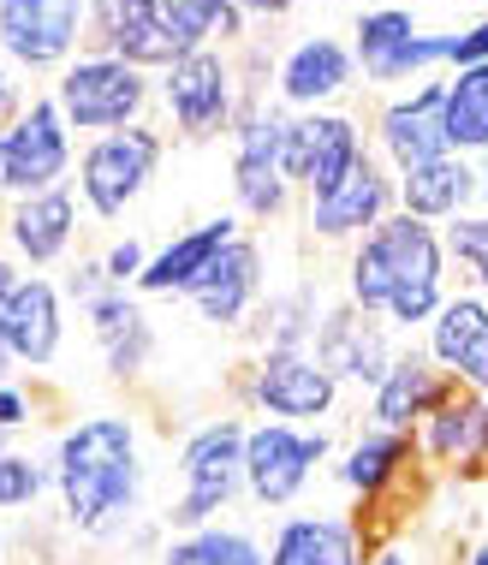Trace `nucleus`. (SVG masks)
<instances>
[{"label": "nucleus", "mask_w": 488, "mask_h": 565, "mask_svg": "<svg viewBox=\"0 0 488 565\" xmlns=\"http://www.w3.org/2000/svg\"><path fill=\"white\" fill-rule=\"evenodd\" d=\"M54 102H60V114H66V126L119 131V126H131V119L144 114L149 84H144V72L126 66L119 54H89V60H78V66H66Z\"/></svg>", "instance_id": "obj_5"}, {"label": "nucleus", "mask_w": 488, "mask_h": 565, "mask_svg": "<svg viewBox=\"0 0 488 565\" xmlns=\"http://www.w3.org/2000/svg\"><path fill=\"white\" fill-rule=\"evenodd\" d=\"M470 167L459 156H441V161H423V167H411V173L400 179V203H405V215H417V221H441V215H459V209L470 203Z\"/></svg>", "instance_id": "obj_26"}, {"label": "nucleus", "mask_w": 488, "mask_h": 565, "mask_svg": "<svg viewBox=\"0 0 488 565\" xmlns=\"http://www.w3.org/2000/svg\"><path fill=\"white\" fill-rule=\"evenodd\" d=\"M447 60L453 66H488V24H477V30H465V36H453L447 42Z\"/></svg>", "instance_id": "obj_33"}, {"label": "nucleus", "mask_w": 488, "mask_h": 565, "mask_svg": "<svg viewBox=\"0 0 488 565\" xmlns=\"http://www.w3.org/2000/svg\"><path fill=\"white\" fill-rule=\"evenodd\" d=\"M233 244V215H215L203 221L197 233L173 238L167 250L156 256V263L144 268V280H137V292H191L197 280H203L209 268H215V256Z\"/></svg>", "instance_id": "obj_21"}, {"label": "nucleus", "mask_w": 488, "mask_h": 565, "mask_svg": "<svg viewBox=\"0 0 488 565\" xmlns=\"http://www.w3.org/2000/svg\"><path fill=\"white\" fill-rule=\"evenodd\" d=\"M405 465H411V440L393 435V429H370V435L352 440V452H346V465H340V482L352 488V494L375 500L400 482Z\"/></svg>", "instance_id": "obj_27"}, {"label": "nucleus", "mask_w": 488, "mask_h": 565, "mask_svg": "<svg viewBox=\"0 0 488 565\" xmlns=\"http://www.w3.org/2000/svg\"><path fill=\"white\" fill-rule=\"evenodd\" d=\"M447 42L453 36H417L405 7H381V12H363L358 19V60L375 84H400L411 72L447 60Z\"/></svg>", "instance_id": "obj_11"}, {"label": "nucleus", "mask_w": 488, "mask_h": 565, "mask_svg": "<svg viewBox=\"0 0 488 565\" xmlns=\"http://www.w3.org/2000/svg\"><path fill=\"white\" fill-rule=\"evenodd\" d=\"M12 108V84H7V66H0V114Z\"/></svg>", "instance_id": "obj_38"}, {"label": "nucleus", "mask_w": 488, "mask_h": 565, "mask_svg": "<svg viewBox=\"0 0 488 565\" xmlns=\"http://www.w3.org/2000/svg\"><path fill=\"white\" fill-rule=\"evenodd\" d=\"M429 351H435V363H447V370L465 381V387L488 393V303L447 298L435 316Z\"/></svg>", "instance_id": "obj_18"}, {"label": "nucleus", "mask_w": 488, "mask_h": 565, "mask_svg": "<svg viewBox=\"0 0 488 565\" xmlns=\"http://www.w3.org/2000/svg\"><path fill=\"white\" fill-rule=\"evenodd\" d=\"M447 149H488V66H465L447 84Z\"/></svg>", "instance_id": "obj_29"}, {"label": "nucleus", "mask_w": 488, "mask_h": 565, "mask_svg": "<svg viewBox=\"0 0 488 565\" xmlns=\"http://www.w3.org/2000/svg\"><path fill=\"white\" fill-rule=\"evenodd\" d=\"M7 363H12V351H7V340H0V387H7Z\"/></svg>", "instance_id": "obj_40"}, {"label": "nucleus", "mask_w": 488, "mask_h": 565, "mask_svg": "<svg viewBox=\"0 0 488 565\" xmlns=\"http://www.w3.org/2000/svg\"><path fill=\"white\" fill-rule=\"evenodd\" d=\"M268 565H363V536L346 518L298 512L280 518V530L268 542Z\"/></svg>", "instance_id": "obj_16"}, {"label": "nucleus", "mask_w": 488, "mask_h": 565, "mask_svg": "<svg viewBox=\"0 0 488 565\" xmlns=\"http://www.w3.org/2000/svg\"><path fill=\"white\" fill-rule=\"evenodd\" d=\"M441 405H447V393H441V375L429 370L423 351L393 358L388 381L375 387V423H381V429H393V435H405L417 417H435Z\"/></svg>", "instance_id": "obj_22"}, {"label": "nucleus", "mask_w": 488, "mask_h": 565, "mask_svg": "<svg viewBox=\"0 0 488 565\" xmlns=\"http://www.w3.org/2000/svg\"><path fill=\"white\" fill-rule=\"evenodd\" d=\"M84 0H0V49L19 66H60L78 49Z\"/></svg>", "instance_id": "obj_10"}, {"label": "nucleus", "mask_w": 488, "mask_h": 565, "mask_svg": "<svg viewBox=\"0 0 488 565\" xmlns=\"http://www.w3.org/2000/svg\"><path fill=\"white\" fill-rule=\"evenodd\" d=\"M102 268H108V286H137V280H144V244H137V238H126V244H114V250H108V263H102Z\"/></svg>", "instance_id": "obj_32"}, {"label": "nucleus", "mask_w": 488, "mask_h": 565, "mask_svg": "<svg viewBox=\"0 0 488 565\" xmlns=\"http://www.w3.org/2000/svg\"><path fill=\"white\" fill-rule=\"evenodd\" d=\"M19 423H30V399L19 387H0V435L19 429Z\"/></svg>", "instance_id": "obj_34"}, {"label": "nucleus", "mask_w": 488, "mask_h": 565, "mask_svg": "<svg viewBox=\"0 0 488 565\" xmlns=\"http://www.w3.org/2000/svg\"><path fill=\"white\" fill-rule=\"evenodd\" d=\"M286 119H263V114H244V131H238V167H233V185H238V203L251 215H280L286 209Z\"/></svg>", "instance_id": "obj_13"}, {"label": "nucleus", "mask_w": 488, "mask_h": 565, "mask_svg": "<svg viewBox=\"0 0 488 565\" xmlns=\"http://www.w3.org/2000/svg\"><path fill=\"white\" fill-rule=\"evenodd\" d=\"M19 280H24V274H12V263H0V303L19 292Z\"/></svg>", "instance_id": "obj_36"}, {"label": "nucleus", "mask_w": 488, "mask_h": 565, "mask_svg": "<svg viewBox=\"0 0 488 565\" xmlns=\"http://www.w3.org/2000/svg\"><path fill=\"white\" fill-rule=\"evenodd\" d=\"M244 423L221 417V423H203L185 447H179V500L161 512V524L173 536H191V530H209L221 524V512L238 500L244 488Z\"/></svg>", "instance_id": "obj_3"}, {"label": "nucleus", "mask_w": 488, "mask_h": 565, "mask_svg": "<svg viewBox=\"0 0 488 565\" xmlns=\"http://www.w3.org/2000/svg\"><path fill=\"white\" fill-rule=\"evenodd\" d=\"M72 221H78V209H72L66 191H42V196H24L19 209H12V250L30 256V263H54L60 250L72 244Z\"/></svg>", "instance_id": "obj_25"}, {"label": "nucleus", "mask_w": 488, "mask_h": 565, "mask_svg": "<svg viewBox=\"0 0 488 565\" xmlns=\"http://www.w3.org/2000/svg\"><path fill=\"white\" fill-rule=\"evenodd\" d=\"M244 12H274V19H280V12H293L298 0H238Z\"/></svg>", "instance_id": "obj_35"}, {"label": "nucleus", "mask_w": 488, "mask_h": 565, "mask_svg": "<svg viewBox=\"0 0 488 565\" xmlns=\"http://www.w3.org/2000/svg\"><path fill=\"white\" fill-rule=\"evenodd\" d=\"M316 358H322V370L333 375H352V381H370V387H381L388 381V340H381V328L370 322V316L358 310H333L322 333H316Z\"/></svg>", "instance_id": "obj_20"}, {"label": "nucleus", "mask_w": 488, "mask_h": 565, "mask_svg": "<svg viewBox=\"0 0 488 565\" xmlns=\"http://www.w3.org/2000/svg\"><path fill=\"white\" fill-rule=\"evenodd\" d=\"M66 114H60L54 96L30 102V108L12 119V131H0V191L19 196H42L54 191V179L66 173L72 143H66Z\"/></svg>", "instance_id": "obj_6"}, {"label": "nucleus", "mask_w": 488, "mask_h": 565, "mask_svg": "<svg viewBox=\"0 0 488 565\" xmlns=\"http://www.w3.org/2000/svg\"><path fill=\"white\" fill-rule=\"evenodd\" d=\"M447 250L459 256L465 268H477V280L488 286V215H453Z\"/></svg>", "instance_id": "obj_31"}, {"label": "nucleus", "mask_w": 488, "mask_h": 565, "mask_svg": "<svg viewBox=\"0 0 488 565\" xmlns=\"http://www.w3.org/2000/svg\"><path fill=\"white\" fill-rule=\"evenodd\" d=\"M381 143L400 161V173H411V167H423V161H441L447 156V89L423 84L411 102H393V108L381 114Z\"/></svg>", "instance_id": "obj_14"}, {"label": "nucleus", "mask_w": 488, "mask_h": 565, "mask_svg": "<svg viewBox=\"0 0 488 565\" xmlns=\"http://www.w3.org/2000/svg\"><path fill=\"white\" fill-rule=\"evenodd\" d=\"M482 196H488V149H482Z\"/></svg>", "instance_id": "obj_41"}, {"label": "nucleus", "mask_w": 488, "mask_h": 565, "mask_svg": "<svg viewBox=\"0 0 488 565\" xmlns=\"http://www.w3.org/2000/svg\"><path fill=\"white\" fill-rule=\"evenodd\" d=\"M54 494L66 530L84 542H119L144 507V452L126 417H84L54 447Z\"/></svg>", "instance_id": "obj_1"}, {"label": "nucleus", "mask_w": 488, "mask_h": 565, "mask_svg": "<svg viewBox=\"0 0 488 565\" xmlns=\"http://www.w3.org/2000/svg\"><path fill=\"white\" fill-rule=\"evenodd\" d=\"M256 405L280 423H316L328 417L333 399H340V375L322 370V358L310 351H268L256 363V381H251Z\"/></svg>", "instance_id": "obj_9"}, {"label": "nucleus", "mask_w": 488, "mask_h": 565, "mask_svg": "<svg viewBox=\"0 0 488 565\" xmlns=\"http://www.w3.org/2000/svg\"><path fill=\"white\" fill-rule=\"evenodd\" d=\"M280 161H286V179H298V185L310 191V203H316V196H328V191L363 161L358 126H352V119H340V114L286 119V149H280Z\"/></svg>", "instance_id": "obj_8"}, {"label": "nucleus", "mask_w": 488, "mask_h": 565, "mask_svg": "<svg viewBox=\"0 0 488 565\" xmlns=\"http://www.w3.org/2000/svg\"><path fill=\"white\" fill-rule=\"evenodd\" d=\"M156 565H268V554L251 530L209 524V530H191V536H173Z\"/></svg>", "instance_id": "obj_28"}, {"label": "nucleus", "mask_w": 488, "mask_h": 565, "mask_svg": "<svg viewBox=\"0 0 488 565\" xmlns=\"http://www.w3.org/2000/svg\"><path fill=\"white\" fill-rule=\"evenodd\" d=\"M388 196L393 191H388V179H381V167L363 156L328 196L310 203V226L322 238H346V233H363V226H381L388 221Z\"/></svg>", "instance_id": "obj_19"}, {"label": "nucleus", "mask_w": 488, "mask_h": 565, "mask_svg": "<svg viewBox=\"0 0 488 565\" xmlns=\"http://www.w3.org/2000/svg\"><path fill=\"white\" fill-rule=\"evenodd\" d=\"M256 292H263V250H256V244H244V238H233V244L215 256V268H209L185 298H191L215 328H233L238 316L251 310Z\"/></svg>", "instance_id": "obj_17"}, {"label": "nucleus", "mask_w": 488, "mask_h": 565, "mask_svg": "<svg viewBox=\"0 0 488 565\" xmlns=\"http://www.w3.org/2000/svg\"><path fill=\"white\" fill-rule=\"evenodd\" d=\"M0 340H7V351L19 363H30V370L54 363V351H60V292L49 280H36V274L19 280V292L0 303Z\"/></svg>", "instance_id": "obj_15"}, {"label": "nucleus", "mask_w": 488, "mask_h": 565, "mask_svg": "<svg viewBox=\"0 0 488 565\" xmlns=\"http://www.w3.org/2000/svg\"><path fill=\"white\" fill-rule=\"evenodd\" d=\"M49 482H54L49 465H36V458H24V452H7L0 458V512H30Z\"/></svg>", "instance_id": "obj_30"}, {"label": "nucleus", "mask_w": 488, "mask_h": 565, "mask_svg": "<svg viewBox=\"0 0 488 565\" xmlns=\"http://www.w3.org/2000/svg\"><path fill=\"white\" fill-rule=\"evenodd\" d=\"M161 161V137L149 126H126V131H108L84 149V167H78V185H84V203L96 215H126V203H137V191L149 185Z\"/></svg>", "instance_id": "obj_7"}, {"label": "nucleus", "mask_w": 488, "mask_h": 565, "mask_svg": "<svg viewBox=\"0 0 488 565\" xmlns=\"http://www.w3.org/2000/svg\"><path fill=\"white\" fill-rule=\"evenodd\" d=\"M465 565H488V542H477V547H470V559Z\"/></svg>", "instance_id": "obj_39"}, {"label": "nucleus", "mask_w": 488, "mask_h": 565, "mask_svg": "<svg viewBox=\"0 0 488 565\" xmlns=\"http://www.w3.org/2000/svg\"><path fill=\"white\" fill-rule=\"evenodd\" d=\"M89 322H96V340L102 351H108V370L114 375H131V370H144V358H149V316L137 310V303L119 292V286H108V292H96L89 298Z\"/></svg>", "instance_id": "obj_24"}, {"label": "nucleus", "mask_w": 488, "mask_h": 565, "mask_svg": "<svg viewBox=\"0 0 488 565\" xmlns=\"http://www.w3.org/2000/svg\"><path fill=\"white\" fill-rule=\"evenodd\" d=\"M352 303L388 310L400 328L441 316V244L417 215H388L352 256Z\"/></svg>", "instance_id": "obj_2"}, {"label": "nucleus", "mask_w": 488, "mask_h": 565, "mask_svg": "<svg viewBox=\"0 0 488 565\" xmlns=\"http://www.w3.org/2000/svg\"><path fill=\"white\" fill-rule=\"evenodd\" d=\"M370 565H411V559H405V554H400V547H381V554H375V559H370Z\"/></svg>", "instance_id": "obj_37"}, {"label": "nucleus", "mask_w": 488, "mask_h": 565, "mask_svg": "<svg viewBox=\"0 0 488 565\" xmlns=\"http://www.w3.org/2000/svg\"><path fill=\"white\" fill-rule=\"evenodd\" d=\"M161 102L173 108V119L191 137H209L215 126H226V114H233V72H226V60L215 49H203V54L179 60L161 78Z\"/></svg>", "instance_id": "obj_12"}, {"label": "nucleus", "mask_w": 488, "mask_h": 565, "mask_svg": "<svg viewBox=\"0 0 488 565\" xmlns=\"http://www.w3.org/2000/svg\"><path fill=\"white\" fill-rule=\"evenodd\" d=\"M346 84H352V54H346L340 42H328V36L298 42V49L286 54V66H280V96L293 102V108H316V102L340 96Z\"/></svg>", "instance_id": "obj_23"}, {"label": "nucleus", "mask_w": 488, "mask_h": 565, "mask_svg": "<svg viewBox=\"0 0 488 565\" xmlns=\"http://www.w3.org/2000/svg\"><path fill=\"white\" fill-rule=\"evenodd\" d=\"M322 458H328V435L322 429L256 423V429L244 435V494H251L256 507H268V512L293 507Z\"/></svg>", "instance_id": "obj_4"}, {"label": "nucleus", "mask_w": 488, "mask_h": 565, "mask_svg": "<svg viewBox=\"0 0 488 565\" xmlns=\"http://www.w3.org/2000/svg\"><path fill=\"white\" fill-rule=\"evenodd\" d=\"M0 565H7V530H0Z\"/></svg>", "instance_id": "obj_42"}, {"label": "nucleus", "mask_w": 488, "mask_h": 565, "mask_svg": "<svg viewBox=\"0 0 488 565\" xmlns=\"http://www.w3.org/2000/svg\"><path fill=\"white\" fill-rule=\"evenodd\" d=\"M0 458H7V435H0Z\"/></svg>", "instance_id": "obj_43"}]
</instances>
